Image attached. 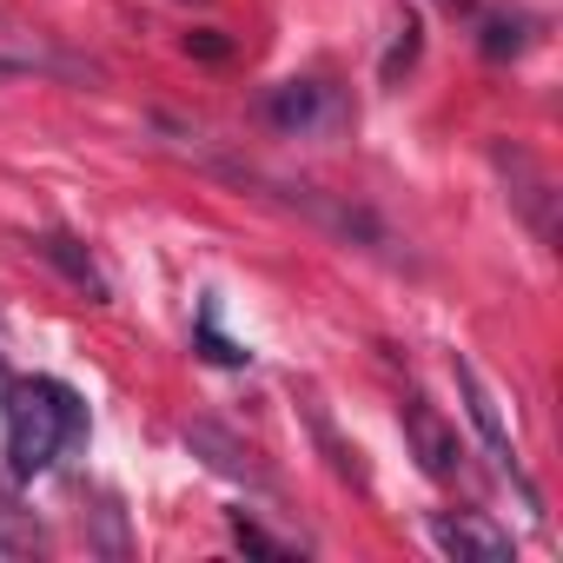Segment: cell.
<instances>
[{
  "mask_svg": "<svg viewBox=\"0 0 563 563\" xmlns=\"http://www.w3.org/2000/svg\"><path fill=\"white\" fill-rule=\"evenodd\" d=\"M431 543L444 550V556H477V563H504L510 556V537L504 530H490L484 517H451V510H438L431 517Z\"/></svg>",
  "mask_w": 563,
  "mask_h": 563,
  "instance_id": "5",
  "label": "cell"
},
{
  "mask_svg": "<svg viewBox=\"0 0 563 563\" xmlns=\"http://www.w3.org/2000/svg\"><path fill=\"white\" fill-rule=\"evenodd\" d=\"M451 372H457V391H464V405H471V424L484 431V451H490V464H497L504 477H517V484H523V464H517V451H510V431H504V418H497V398L484 391L477 365H471V358H457ZM523 497H530V484H523Z\"/></svg>",
  "mask_w": 563,
  "mask_h": 563,
  "instance_id": "2",
  "label": "cell"
},
{
  "mask_svg": "<svg viewBox=\"0 0 563 563\" xmlns=\"http://www.w3.org/2000/svg\"><path fill=\"white\" fill-rule=\"evenodd\" d=\"M265 113H272L278 133H312V126H325L339 113V100H332L325 80H286V87L265 100Z\"/></svg>",
  "mask_w": 563,
  "mask_h": 563,
  "instance_id": "4",
  "label": "cell"
},
{
  "mask_svg": "<svg viewBox=\"0 0 563 563\" xmlns=\"http://www.w3.org/2000/svg\"><path fill=\"white\" fill-rule=\"evenodd\" d=\"M186 444H192V451H206V464H212V471H225V477H252V484H265V471L252 464V451H245V444H232L225 431H212V424H192V431H186Z\"/></svg>",
  "mask_w": 563,
  "mask_h": 563,
  "instance_id": "6",
  "label": "cell"
},
{
  "mask_svg": "<svg viewBox=\"0 0 563 563\" xmlns=\"http://www.w3.org/2000/svg\"><path fill=\"white\" fill-rule=\"evenodd\" d=\"M232 537H239V550H252V556H272V563H286V556H292L286 543H272V537H265V530H258L245 510H232Z\"/></svg>",
  "mask_w": 563,
  "mask_h": 563,
  "instance_id": "8",
  "label": "cell"
},
{
  "mask_svg": "<svg viewBox=\"0 0 563 563\" xmlns=\"http://www.w3.org/2000/svg\"><path fill=\"white\" fill-rule=\"evenodd\" d=\"M405 438H411V451H418V464L444 484V477H457L464 471V444H457V431L424 405V398H405Z\"/></svg>",
  "mask_w": 563,
  "mask_h": 563,
  "instance_id": "3",
  "label": "cell"
},
{
  "mask_svg": "<svg viewBox=\"0 0 563 563\" xmlns=\"http://www.w3.org/2000/svg\"><path fill=\"white\" fill-rule=\"evenodd\" d=\"M517 47H523L517 21H484V54H490V60H504V54H517Z\"/></svg>",
  "mask_w": 563,
  "mask_h": 563,
  "instance_id": "9",
  "label": "cell"
},
{
  "mask_svg": "<svg viewBox=\"0 0 563 563\" xmlns=\"http://www.w3.org/2000/svg\"><path fill=\"white\" fill-rule=\"evenodd\" d=\"M41 252H47V258H54V265H60V272H67V278H74V286H87V292H93V299H107V278H100V272H93V258H87V252H80V245H74V239H67V232H54V239H47V245H41Z\"/></svg>",
  "mask_w": 563,
  "mask_h": 563,
  "instance_id": "7",
  "label": "cell"
},
{
  "mask_svg": "<svg viewBox=\"0 0 563 563\" xmlns=\"http://www.w3.org/2000/svg\"><path fill=\"white\" fill-rule=\"evenodd\" d=\"M80 431H87V405L67 385H54V378L8 385V457H14L21 477L47 471L60 457V444L80 438Z\"/></svg>",
  "mask_w": 563,
  "mask_h": 563,
  "instance_id": "1",
  "label": "cell"
},
{
  "mask_svg": "<svg viewBox=\"0 0 563 563\" xmlns=\"http://www.w3.org/2000/svg\"><path fill=\"white\" fill-rule=\"evenodd\" d=\"M0 74H8V60H0Z\"/></svg>",
  "mask_w": 563,
  "mask_h": 563,
  "instance_id": "10",
  "label": "cell"
}]
</instances>
